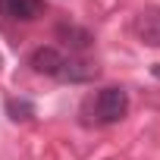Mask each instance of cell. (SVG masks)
Listing matches in <instances>:
<instances>
[{
    "mask_svg": "<svg viewBox=\"0 0 160 160\" xmlns=\"http://www.w3.org/2000/svg\"><path fill=\"white\" fill-rule=\"evenodd\" d=\"M91 110H94V119L98 122H119L129 110V94L122 88H104L94 101H91Z\"/></svg>",
    "mask_w": 160,
    "mask_h": 160,
    "instance_id": "cell-1",
    "label": "cell"
},
{
    "mask_svg": "<svg viewBox=\"0 0 160 160\" xmlns=\"http://www.w3.org/2000/svg\"><path fill=\"white\" fill-rule=\"evenodd\" d=\"M98 75V63L91 60H82V57H63V66L57 72L60 82H91V78Z\"/></svg>",
    "mask_w": 160,
    "mask_h": 160,
    "instance_id": "cell-2",
    "label": "cell"
},
{
    "mask_svg": "<svg viewBox=\"0 0 160 160\" xmlns=\"http://www.w3.org/2000/svg\"><path fill=\"white\" fill-rule=\"evenodd\" d=\"M41 13H44V0H0V16H7V19L32 22Z\"/></svg>",
    "mask_w": 160,
    "mask_h": 160,
    "instance_id": "cell-3",
    "label": "cell"
},
{
    "mask_svg": "<svg viewBox=\"0 0 160 160\" xmlns=\"http://www.w3.org/2000/svg\"><path fill=\"white\" fill-rule=\"evenodd\" d=\"M132 32L141 44L160 47V13H138L132 22Z\"/></svg>",
    "mask_w": 160,
    "mask_h": 160,
    "instance_id": "cell-4",
    "label": "cell"
},
{
    "mask_svg": "<svg viewBox=\"0 0 160 160\" xmlns=\"http://www.w3.org/2000/svg\"><path fill=\"white\" fill-rule=\"evenodd\" d=\"M60 66H63V53L57 47H38L32 53V69L41 72V75H57Z\"/></svg>",
    "mask_w": 160,
    "mask_h": 160,
    "instance_id": "cell-5",
    "label": "cell"
},
{
    "mask_svg": "<svg viewBox=\"0 0 160 160\" xmlns=\"http://www.w3.org/2000/svg\"><path fill=\"white\" fill-rule=\"evenodd\" d=\"M57 35H60V38H63V44H69L72 50H85V47L91 44V32L78 28V25H60V28H57Z\"/></svg>",
    "mask_w": 160,
    "mask_h": 160,
    "instance_id": "cell-6",
    "label": "cell"
},
{
    "mask_svg": "<svg viewBox=\"0 0 160 160\" xmlns=\"http://www.w3.org/2000/svg\"><path fill=\"white\" fill-rule=\"evenodd\" d=\"M7 116L16 119V122H25V119L35 116V104L25 101V98H10V101H7Z\"/></svg>",
    "mask_w": 160,
    "mask_h": 160,
    "instance_id": "cell-7",
    "label": "cell"
},
{
    "mask_svg": "<svg viewBox=\"0 0 160 160\" xmlns=\"http://www.w3.org/2000/svg\"><path fill=\"white\" fill-rule=\"evenodd\" d=\"M151 75H154V78H160V63H154V66H151Z\"/></svg>",
    "mask_w": 160,
    "mask_h": 160,
    "instance_id": "cell-8",
    "label": "cell"
}]
</instances>
